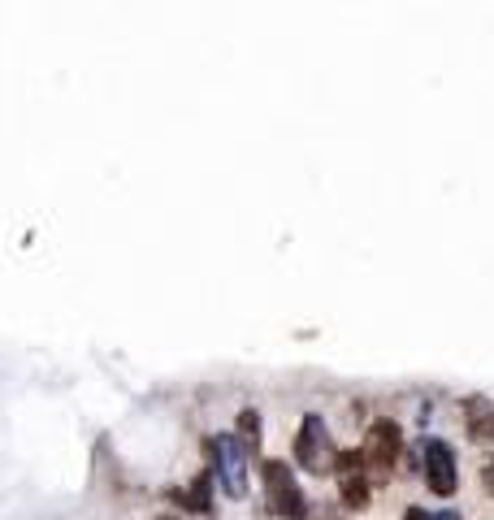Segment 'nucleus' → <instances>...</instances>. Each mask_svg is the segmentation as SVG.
Returning a JSON list of instances; mask_svg holds the SVG:
<instances>
[{
    "label": "nucleus",
    "instance_id": "nucleus-9",
    "mask_svg": "<svg viewBox=\"0 0 494 520\" xmlns=\"http://www.w3.org/2000/svg\"><path fill=\"white\" fill-rule=\"evenodd\" d=\"M343 503H347V507H364V503H369V481H364V473H347V477H343Z\"/></svg>",
    "mask_w": 494,
    "mask_h": 520
},
{
    "label": "nucleus",
    "instance_id": "nucleus-11",
    "mask_svg": "<svg viewBox=\"0 0 494 520\" xmlns=\"http://www.w3.org/2000/svg\"><path fill=\"white\" fill-rule=\"evenodd\" d=\"M486 486H490V490H494V464H490V468H486Z\"/></svg>",
    "mask_w": 494,
    "mask_h": 520
},
{
    "label": "nucleus",
    "instance_id": "nucleus-1",
    "mask_svg": "<svg viewBox=\"0 0 494 520\" xmlns=\"http://www.w3.org/2000/svg\"><path fill=\"white\" fill-rule=\"evenodd\" d=\"M295 460L304 464L308 473H330L338 464L330 429H325L321 417H304V425H299V434H295Z\"/></svg>",
    "mask_w": 494,
    "mask_h": 520
},
{
    "label": "nucleus",
    "instance_id": "nucleus-5",
    "mask_svg": "<svg viewBox=\"0 0 494 520\" xmlns=\"http://www.w3.org/2000/svg\"><path fill=\"white\" fill-rule=\"evenodd\" d=\"M399 447H403V438H399L395 420H377L373 429H369V438H364V464L373 473H391L399 460Z\"/></svg>",
    "mask_w": 494,
    "mask_h": 520
},
{
    "label": "nucleus",
    "instance_id": "nucleus-10",
    "mask_svg": "<svg viewBox=\"0 0 494 520\" xmlns=\"http://www.w3.org/2000/svg\"><path fill=\"white\" fill-rule=\"evenodd\" d=\"M403 520H460V516H455V512H421V507H408Z\"/></svg>",
    "mask_w": 494,
    "mask_h": 520
},
{
    "label": "nucleus",
    "instance_id": "nucleus-7",
    "mask_svg": "<svg viewBox=\"0 0 494 520\" xmlns=\"http://www.w3.org/2000/svg\"><path fill=\"white\" fill-rule=\"evenodd\" d=\"M182 503L191 507V512H208V503H213V486H208V473H199L187 490H182Z\"/></svg>",
    "mask_w": 494,
    "mask_h": 520
},
{
    "label": "nucleus",
    "instance_id": "nucleus-6",
    "mask_svg": "<svg viewBox=\"0 0 494 520\" xmlns=\"http://www.w3.org/2000/svg\"><path fill=\"white\" fill-rule=\"evenodd\" d=\"M464 425H469V438L473 442H490L494 438V403L473 395L464 400Z\"/></svg>",
    "mask_w": 494,
    "mask_h": 520
},
{
    "label": "nucleus",
    "instance_id": "nucleus-3",
    "mask_svg": "<svg viewBox=\"0 0 494 520\" xmlns=\"http://www.w3.org/2000/svg\"><path fill=\"white\" fill-rule=\"evenodd\" d=\"M265 495H269V512L274 516H286V520L304 516V495H299L295 477H291V468L282 460H265Z\"/></svg>",
    "mask_w": 494,
    "mask_h": 520
},
{
    "label": "nucleus",
    "instance_id": "nucleus-4",
    "mask_svg": "<svg viewBox=\"0 0 494 520\" xmlns=\"http://www.w3.org/2000/svg\"><path fill=\"white\" fill-rule=\"evenodd\" d=\"M421 451H425V460H421V464H425V481H430V490L442 495V499L455 495V486H460V473H455V451L442 438H430Z\"/></svg>",
    "mask_w": 494,
    "mask_h": 520
},
{
    "label": "nucleus",
    "instance_id": "nucleus-8",
    "mask_svg": "<svg viewBox=\"0 0 494 520\" xmlns=\"http://www.w3.org/2000/svg\"><path fill=\"white\" fill-rule=\"evenodd\" d=\"M247 451H257L260 447V412L257 408H247V412H238V434H235Z\"/></svg>",
    "mask_w": 494,
    "mask_h": 520
},
{
    "label": "nucleus",
    "instance_id": "nucleus-2",
    "mask_svg": "<svg viewBox=\"0 0 494 520\" xmlns=\"http://www.w3.org/2000/svg\"><path fill=\"white\" fill-rule=\"evenodd\" d=\"M208 451H213V460H218L221 490L243 499V495H247V447H243L235 434H221V438H208Z\"/></svg>",
    "mask_w": 494,
    "mask_h": 520
}]
</instances>
